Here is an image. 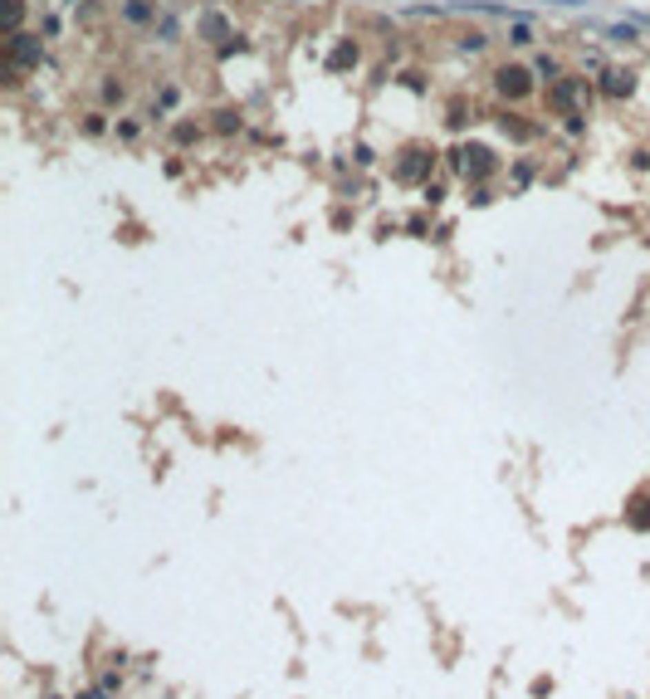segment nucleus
<instances>
[{
  "label": "nucleus",
  "instance_id": "nucleus-2",
  "mask_svg": "<svg viewBox=\"0 0 650 699\" xmlns=\"http://www.w3.org/2000/svg\"><path fill=\"white\" fill-rule=\"evenodd\" d=\"M523 79H528L523 69H499V88H504V93H514V98L523 93Z\"/></svg>",
  "mask_w": 650,
  "mask_h": 699
},
{
  "label": "nucleus",
  "instance_id": "nucleus-1",
  "mask_svg": "<svg viewBox=\"0 0 650 699\" xmlns=\"http://www.w3.org/2000/svg\"><path fill=\"white\" fill-rule=\"evenodd\" d=\"M509 44H518V49L533 44V25H528L523 15H514V25H509Z\"/></svg>",
  "mask_w": 650,
  "mask_h": 699
}]
</instances>
